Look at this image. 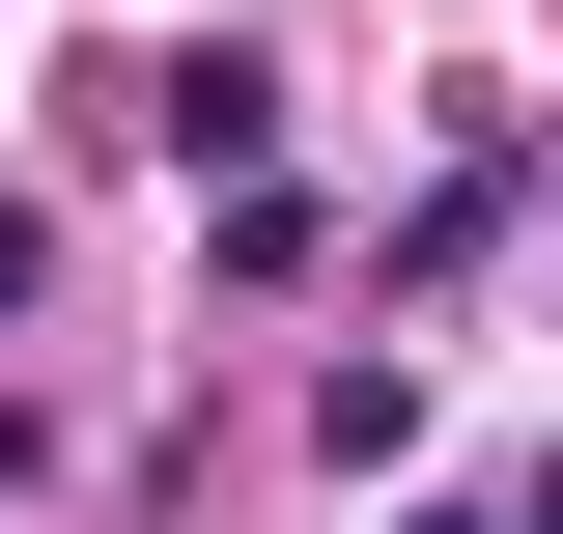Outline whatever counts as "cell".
<instances>
[{
  "instance_id": "obj_1",
  "label": "cell",
  "mask_w": 563,
  "mask_h": 534,
  "mask_svg": "<svg viewBox=\"0 0 563 534\" xmlns=\"http://www.w3.org/2000/svg\"><path fill=\"white\" fill-rule=\"evenodd\" d=\"M113 141H141V169H225V198H254V141H282V85H254V57L198 29V57H141V85H113Z\"/></svg>"
},
{
  "instance_id": "obj_2",
  "label": "cell",
  "mask_w": 563,
  "mask_h": 534,
  "mask_svg": "<svg viewBox=\"0 0 563 534\" xmlns=\"http://www.w3.org/2000/svg\"><path fill=\"white\" fill-rule=\"evenodd\" d=\"M29 310H57V198H0V337H29Z\"/></svg>"
},
{
  "instance_id": "obj_3",
  "label": "cell",
  "mask_w": 563,
  "mask_h": 534,
  "mask_svg": "<svg viewBox=\"0 0 563 534\" xmlns=\"http://www.w3.org/2000/svg\"><path fill=\"white\" fill-rule=\"evenodd\" d=\"M422 534H507V507H422Z\"/></svg>"
}]
</instances>
